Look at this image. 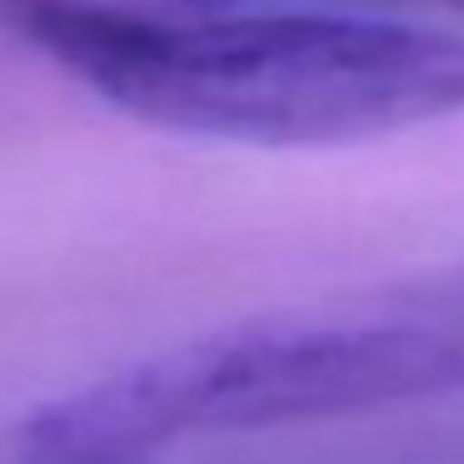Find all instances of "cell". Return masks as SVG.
<instances>
[{
	"instance_id": "obj_1",
	"label": "cell",
	"mask_w": 464,
	"mask_h": 464,
	"mask_svg": "<svg viewBox=\"0 0 464 464\" xmlns=\"http://www.w3.org/2000/svg\"><path fill=\"white\" fill-rule=\"evenodd\" d=\"M0 31L121 115L200 140L350 145L464 115V35L420 15L0 0Z\"/></svg>"
},
{
	"instance_id": "obj_2",
	"label": "cell",
	"mask_w": 464,
	"mask_h": 464,
	"mask_svg": "<svg viewBox=\"0 0 464 464\" xmlns=\"http://www.w3.org/2000/svg\"><path fill=\"white\" fill-rule=\"evenodd\" d=\"M464 394V270L354 290L195 334L51 404L15 464H150L220 434L374 414Z\"/></svg>"
},
{
	"instance_id": "obj_3",
	"label": "cell",
	"mask_w": 464,
	"mask_h": 464,
	"mask_svg": "<svg viewBox=\"0 0 464 464\" xmlns=\"http://www.w3.org/2000/svg\"><path fill=\"white\" fill-rule=\"evenodd\" d=\"M115 5H145V11H230V5H314V11H360V15H410L434 5H459L464 0H115Z\"/></svg>"
}]
</instances>
